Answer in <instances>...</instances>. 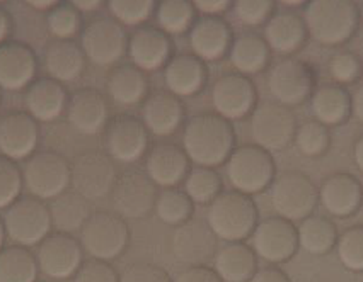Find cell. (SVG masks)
I'll return each mask as SVG.
<instances>
[{"instance_id":"94428289","label":"cell","mask_w":363,"mask_h":282,"mask_svg":"<svg viewBox=\"0 0 363 282\" xmlns=\"http://www.w3.org/2000/svg\"><path fill=\"white\" fill-rule=\"evenodd\" d=\"M285 4H286V6H290V7H298V6H303L302 0H285Z\"/></svg>"},{"instance_id":"1f68e13d","label":"cell","mask_w":363,"mask_h":282,"mask_svg":"<svg viewBox=\"0 0 363 282\" xmlns=\"http://www.w3.org/2000/svg\"><path fill=\"white\" fill-rule=\"evenodd\" d=\"M149 78L145 71L123 63L111 70L108 77V94L120 106H137L149 98Z\"/></svg>"},{"instance_id":"e575fe53","label":"cell","mask_w":363,"mask_h":282,"mask_svg":"<svg viewBox=\"0 0 363 282\" xmlns=\"http://www.w3.org/2000/svg\"><path fill=\"white\" fill-rule=\"evenodd\" d=\"M53 226L60 233H74L82 230L86 221L91 218V204L86 197L75 191H65L63 194L55 197L50 206Z\"/></svg>"},{"instance_id":"8fae6325","label":"cell","mask_w":363,"mask_h":282,"mask_svg":"<svg viewBox=\"0 0 363 282\" xmlns=\"http://www.w3.org/2000/svg\"><path fill=\"white\" fill-rule=\"evenodd\" d=\"M23 179L36 199H55L70 185V163L55 151H38L28 160Z\"/></svg>"},{"instance_id":"9c48e42d","label":"cell","mask_w":363,"mask_h":282,"mask_svg":"<svg viewBox=\"0 0 363 282\" xmlns=\"http://www.w3.org/2000/svg\"><path fill=\"white\" fill-rule=\"evenodd\" d=\"M269 94L284 106H298L311 98L315 87V74L301 58L285 57L268 71Z\"/></svg>"},{"instance_id":"4316f807","label":"cell","mask_w":363,"mask_h":282,"mask_svg":"<svg viewBox=\"0 0 363 282\" xmlns=\"http://www.w3.org/2000/svg\"><path fill=\"white\" fill-rule=\"evenodd\" d=\"M142 117L145 128L155 136H169L183 124L184 104L171 92H155L143 102Z\"/></svg>"},{"instance_id":"4dcf8cb0","label":"cell","mask_w":363,"mask_h":282,"mask_svg":"<svg viewBox=\"0 0 363 282\" xmlns=\"http://www.w3.org/2000/svg\"><path fill=\"white\" fill-rule=\"evenodd\" d=\"M45 66L50 78L57 82H74L86 70L82 46L72 40H57L46 48Z\"/></svg>"},{"instance_id":"d590c367","label":"cell","mask_w":363,"mask_h":282,"mask_svg":"<svg viewBox=\"0 0 363 282\" xmlns=\"http://www.w3.org/2000/svg\"><path fill=\"white\" fill-rule=\"evenodd\" d=\"M298 247L312 255H326L336 247L337 233L336 225L324 216H309L301 221L297 228Z\"/></svg>"},{"instance_id":"7402d4cb","label":"cell","mask_w":363,"mask_h":282,"mask_svg":"<svg viewBox=\"0 0 363 282\" xmlns=\"http://www.w3.org/2000/svg\"><path fill=\"white\" fill-rule=\"evenodd\" d=\"M40 128L28 112H11L0 117V151L11 160H23L33 155L38 146Z\"/></svg>"},{"instance_id":"9a60e30c","label":"cell","mask_w":363,"mask_h":282,"mask_svg":"<svg viewBox=\"0 0 363 282\" xmlns=\"http://www.w3.org/2000/svg\"><path fill=\"white\" fill-rule=\"evenodd\" d=\"M38 267L52 279H70L84 262V248L69 233H50L38 248Z\"/></svg>"},{"instance_id":"d6a6232c","label":"cell","mask_w":363,"mask_h":282,"mask_svg":"<svg viewBox=\"0 0 363 282\" xmlns=\"http://www.w3.org/2000/svg\"><path fill=\"white\" fill-rule=\"evenodd\" d=\"M311 109L320 124L337 126L352 114V95L343 86L324 83L312 92Z\"/></svg>"},{"instance_id":"7bdbcfd3","label":"cell","mask_w":363,"mask_h":282,"mask_svg":"<svg viewBox=\"0 0 363 282\" xmlns=\"http://www.w3.org/2000/svg\"><path fill=\"white\" fill-rule=\"evenodd\" d=\"M155 4L152 0H111L109 11L120 24L126 26H138L150 18L155 11Z\"/></svg>"},{"instance_id":"cb8c5ba5","label":"cell","mask_w":363,"mask_h":282,"mask_svg":"<svg viewBox=\"0 0 363 282\" xmlns=\"http://www.w3.org/2000/svg\"><path fill=\"white\" fill-rule=\"evenodd\" d=\"M67 114L79 133L98 134L108 124V100L94 88H82L72 94L67 104Z\"/></svg>"},{"instance_id":"bcb514c9","label":"cell","mask_w":363,"mask_h":282,"mask_svg":"<svg viewBox=\"0 0 363 282\" xmlns=\"http://www.w3.org/2000/svg\"><path fill=\"white\" fill-rule=\"evenodd\" d=\"M329 74L337 86L353 83L362 77L363 63L357 53L341 52L329 61Z\"/></svg>"},{"instance_id":"83f0119b","label":"cell","mask_w":363,"mask_h":282,"mask_svg":"<svg viewBox=\"0 0 363 282\" xmlns=\"http://www.w3.org/2000/svg\"><path fill=\"white\" fill-rule=\"evenodd\" d=\"M307 28L303 18L292 11L273 14L264 26V41L269 49L277 53L292 54L302 48L307 40Z\"/></svg>"},{"instance_id":"db71d44e","label":"cell","mask_w":363,"mask_h":282,"mask_svg":"<svg viewBox=\"0 0 363 282\" xmlns=\"http://www.w3.org/2000/svg\"><path fill=\"white\" fill-rule=\"evenodd\" d=\"M352 114L363 123V83H360L352 94Z\"/></svg>"},{"instance_id":"ac0fdd59","label":"cell","mask_w":363,"mask_h":282,"mask_svg":"<svg viewBox=\"0 0 363 282\" xmlns=\"http://www.w3.org/2000/svg\"><path fill=\"white\" fill-rule=\"evenodd\" d=\"M217 240L208 223L191 218L176 226L171 240L172 254L179 262L189 264L191 267L205 265L217 254Z\"/></svg>"},{"instance_id":"30bf717a","label":"cell","mask_w":363,"mask_h":282,"mask_svg":"<svg viewBox=\"0 0 363 282\" xmlns=\"http://www.w3.org/2000/svg\"><path fill=\"white\" fill-rule=\"evenodd\" d=\"M116 165L104 151H86L70 163V185L87 201L103 199L115 187Z\"/></svg>"},{"instance_id":"52a82bcc","label":"cell","mask_w":363,"mask_h":282,"mask_svg":"<svg viewBox=\"0 0 363 282\" xmlns=\"http://www.w3.org/2000/svg\"><path fill=\"white\" fill-rule=\"evenodd\" d=\"M6 233L16 245L33 247L41 243L52 231L50 208L36 197H19L7 208L4 216Z\"/></svg>"},{"instance_id":"f5cc1de1","label":"cell","mask_w":363,"mask_h":282,"mask_svg":"<svg viewBox=\"0 0 363 282\" xmlns=\"http://www.w3.org/2000/svg\"><path fill=\"white\" fill-rule=\"evenodd\" d=\"M249 282H292L290 277L278 267L259 269Z\"/></svg>"},{"instance_id":"277c9868","label":"cell","mask_w":363,"mask_h":282,"mask_svg":"<svg viewBox=\"0 0 363 282\" xmlns=\"http://www.w3.org/2000/svg\"><path fill=\"white\" fill-rule=\"evenodd\" d=\"M227 177L234 191L252 196L273 184L277 174L272 153L257 145H242L227 160Z\"/></svg>"},{"instance_id":"3957f363","label":"cell","mask_w":363,"mask_h":282,"mask_svg":"<svg viewBox=\"0 0 363 282\" xmlns=\"http://www.w3.org/2000/svg\"><path fill=\"white\" fill-rule=\"evenodd\" d=\"M206 223L227 243L242 242L255 233L257 225V208L251 196L239 191L220 192L206 211Z\"/></svg>"},{"instance_id":"5b68a950","label":"cell","mask_w":363,"mask_h":282,"mask_svg":"<svg viewBox=\"0 0 363 282\" xmlns=\"http://www.w3.org/2000/svg\"><path fill=\"white\" fill-rule=\"evenodd\" d=\"M269 197L278 216L294 223L311 216L319 203V191L309 175L286 170L275 177Z\"/></svg>"},{"instance_id":"11a10c76","label":"cell","mask_w":363,"mask_h":282,"mask_svg":"<svg viewBox=\"0 0 363 282\" xmlns=\"http://www.w3.org/2000/svg\"><path fill=\"white\" fill-rule=\"evenodd\" d=\"M11 29H12L11 14L6 9H2V7H0V43H2L7 36H9Z\"/></svg>"},{"instance_id":"8d00e7d4","label":"cell","mask_w":363,"mask_h":282,"mask_svg":"<svg viewBox=\"0 0 363 282\" xmlns=\"http://www.w3.org/2000/svg\"><path fill=\"white\" fill-rule=\"evenodd\" d=\"M38 260L26 247L0 250V282H36Z\"/></svg>"},{"instance_id":"484cf974","label":"cell","mask_w":363,"mask_h":282,"mask_svg":"<svg viewBox=\"0 0 363 282\" xmlns=\"http://www.w3.org/2000/svg\"><path fill=\"white\" fill-rule=\"evenodd\" d=\"M208 69L195 54H177L164 66V82L176 98H189L205 87Z\"/></svg>"},{"instance_id":"4fadbf2b","label":"cell","mask_w":363,"mask_h":282,"mask_svg":"<svg viewBox=\"0 0 363 282\" xmlns=\"http://www.w3.org/2000/svg\"><path fill=\"white\" fill-rule=\"evenodd\" d=\"M157 185L145 172L126 170L116 179L111 191L113 208L123 220H142L155 209Z\"/></svg>"},{"instance_id":"91938a15","label":"cell","mask_w":363,"mask_h":282,"mask_svg":"<svg viewBox=\"0 0 363 282\" xmlns=\"http://www.w3.org/2000/svg\"><path fill=\"white\" fill-rule=\"evenodd\" d=\"M4 238H6V226H4V220H0V250H2Z\"/></svg>"},{"instance_id":"8992f818","label":"cell","mask_w":363,"mask_h":282,"mask_svg":"<svg viewBox=\"0 0 363 282\" xmlns=\"http://www.w3.org/2000/svg\"><path fill=\"white\" fill-rule=\"evenodd\" d=\"M82 248L96 260H115L130 243V228L121 216L106 211L92 213L80 230Z\"/></svg>"},{"instance_id":"5bb4252c","label":"cell","mask_w":363,"mask_h":282,"mask_svg":"<svg viewBox=\"0 0 363 282\" xmlns=\"http://www.w3.org/2000/svg\"><path fill=\"white\" fill-rule=\"evenodd\" d=\"M104 148L113 160L133 163L140 160L149 148V129L135 116L121 114L113 117L104 128Z\"/></svg>"},{"instance_id":"680465c9","label":"cell","mask_w":363,"mask_h":282,"mask_svg":"<svg viewBox=\"0 0 363 282\" xmlns=\"http://www.w3.org/2000/svg\"><path fill=\"white\" fill-rule=\"evenodd\" d=\"M29 6L35 7V9H40V11H46V9H55V7L58 6L57 0H31L29 2Z\"/></svg>"},{"instance_id":"60d3db41","label":"cell","mask_w":363,"mask_h":282,"mask_svg":"<svg viewBox=\"0 0 363 282\" xmlns=\"http://www.w3.org/2000/svg\"><path fill=\"white\" fill-rule=\"evenodd\" d=\"M295 145L307 157H319L324 155L331 145V134L328 126L320 124L319 121H306L297 126L295 133Z\"/></svg>"},{"instance_id":"c3c4849f","label":"cell","mask_w":363,"mask_h":282,"mask_svg":"<svg viewBox=\"0 0 363 282\" xmlns=\"http://www.w3.org/2000/svg\"><path fill=\"white\" fill-rule=\"evenodd\" d=\"M74 282H120V276L109 262L92 259L80 265Z\"/></svg>"},{"instance_id":"44dd1931","label":"cell","mask_w":363,"mask_h":282,"mask_svg":"<svg viewBox=\"0 0 363 282\" xmlns=\"http://www.w3.org/2000/svg\"><path fill=\"white\" fill-rule=\"evenodd\" d=\"M132 65L142 71H154L166 66L172 54V41L162 29L142 26L128 40Z\"/></svg>"},{"instance_id":"2e32d148","label":"cell","mask_w":363,"mask_h":282,"mask_svg":"<svg viewBox=\"0 0 363 282\" xmlns=\"http://www.w3.org/2000/svg\"><path fill=\"white\" fill-rule=\"evenodd\" d=\"M298 248V233L292 221L280 216L266 218L252 233V250L269 264L290 260Z\"/></svg>"},{"instance_id":"b9f144b4","label":"cell","mask_w":363,"mask_h":282,"mask_svg":"<svg viewBox=\"0 0 363 282\" xmlns=\"http://www.w3.org/2000/svg\"><path fill=\"white\" fill-rule=\"evenodd\" d=\"M336 252L348 271L363 272V225L350 226L337 237Z\"/></svg>"},{"instance_id":"836d02e7","label":"cell","mask_w":363,"mask_h":282,"mask_svg":"<svg viewBox=\"0 0 363 282\" xmlns=\"http://www.w3.org/2000/svg\"><path fill=\"white\" fill-rule=\"evenodd\" d=\"M230 63L240 75L259 74L268 66L272 58V49L263 36L256 33H242L232 41L229 49Z\"/></svg>"},{"instance_id":"ab89813d","label":"cell","mask_w":363,"mask_h":282,"mask_svg":"<svg viewBox=\"0 0 363 282\" xmlns=\"http://www.w3.org/2000/svg\"><path fill=\"white\" fill-rule=\"evenodd\" d=\"M186 194L196 204H210L222 192V177L215 168L195 167L184 180Z\"/></svg>"},{"instance_id":"816d5d0a","label":"cell","mask_w":363,"mask_h":282,"mask_svg":"<svg viewBox=\"0 0 363 282\" xmlns=\"http://www.w3.org/2000/svg\"><path fill=\"white\" fill-rule=\"evenodd\" d=\"M193 6L203 16H220L230 9L229 0H196Z\"/></svg>"},{"instance_id":"681fc988","label":"cell","mask_w":363,"mask_h":282,"mask_svg":"<svg viewBox=\"0 0 363 282\" xmlns=\"http://www.w3.org/2000/svg\"><path fill=\"white\" fill-rule=\"evenodd\" d=\"M120 282H172L162 267L154 264H132L120 276Z\"/></svg>"},{"instance_id":"74e56055","label":"cell","mask_w":363,"mask_h":282,"mask_svg":"<svg viewBox=\"0 0 363 282\" xmlns=\"http://www.w3.org/2000/svg\"><path fill=\"white\" fill-rule=\"evenodd\" d=\"M196 9L193 2L184 0H167L155 7L159 29L166 35H183L195 24Z\"/></svg>"},{"instance_id":"7a4b0ae2","label":"cell","mask_w":363,"mask_h":282,"mask_svg":"<svg viewBox=\"0 0 363 282\" xmlns=\"http://www.w3.org/2000/svg\"><path fill=\"white\" fill-rule=\"evenodd\" d=\"M307 33L324 46H340L354 35L360 11L350 0H314L303 11Z\"/></svg>"},{"instance_id":"6da1fadb","label":"cell","mask_w":363,"mask_h":282,"mask_svg":"<svg viewBox=\"0 0 363 282\" xmlns=\"http://www.w3.org/2000/svg\"><path fill=\"white\" fill-rule=\"evenodd\" d=\"M234 146V126L217 112L193 116L184 126L183 150L198 167L215 168L222 165L235 150Z\"/></svg>"},{"instance_id":"ee69618b","label":"cell","mask_w":363,"mask_h":282,"mask_svg":"<svg viewBox=\"0 0 363 282\" xmlns=\"http://www.w3.org/2000/svg\"><path fill=\"white\" fill-rule=\"evenodd\" d=\"M46 23L57 40H70L80 29V12L72 4H58L50 11Z\"/></svg>"},{"instance_id":"f907efd6","label":"cell","mask_w":363,"mask_h":282,"mask_svg":"<svg viewBox=\"0 0 363 282\" xmlns=\"http://www.w3.org/2000/svg\"><path fill=\"white\" fill-rule=\"evenodd\" d=\"M174 282H223L213 269L206 265H198V267H189L176 277Z\"/></svg>"},{"instance_id":"d6986e66","label":"cell","mask_w":363,"mask_h":282,"mask_svg":"<svg viewBox=\"0 0 363 282\" xmlns=\"http://www.w3.org/2000/svg\"><path fill=\"white\" fill-rule=\"evenodd\" d=\"M189 45L200 60H220L232 46L230 24L220 16H201L189 29Z\"/></svg>"},{"instance_id":"603a6c76","label":"cell","mask_w":363,"mask_h":282,"mask_svg":"<svg viewBox=\"0 0 363 282\" xmlns=\"http://www.w3.org/2000/svg\"><path fill=\"white\" fill-rule=\"evenodd\" d=\"M319 201L333 216H352L363 203V185L354 175L337 172L324 179L319 189Z\"/></svg>"},{"instance_id":"9f6ffc18","label":"cell","mask_w":363,"mask_h":282,"mask_svg":"<svg viewBox=\"0 0 363 282\" xmlns=\"http://www.w3.org/2000/svg\"><path fill=\"white\" fill-rule=\"evenodd\" d=\"M72 6H74L79 12H92L101 9L103 2H101V0H74Z\"/></svg>"},{"instance_id":"f546056e","label":"cell","mask_w":363,"mask_h":282,"mask_svg":"<svg viewBox=\"0 0 363 282\" xmlns=\"http://www.w3.org/2000/svg\"><path fill=\"white\" fill-rule=\"evenodd\" d=\"M213 267L223 282H249L257 272V255L246 243L232 242L218 248Z\"/></svg>"},{"instance_id":"f35d334b","label":"cell","mask_w":363,"mask_h":282,"mask_svg":"<svg viewBox=\"0 0 363 282\" xmlns=\"http://www.w3.org/2000/svg\"><path fill=\"white\" fill-rule=\"evenodd\" d=\"M193 211H195V203L189 199L186 192L179 189H166L155 201V213L159 220L171 226H179L191 220Z\"/></svg>"},{"instance_id":"ffe728a7","label":"cell","mask_w":363,"mask_h":282,"mask_svg":"<svg viewBox=\"0 0 363 282\" xmlns=\"http://www.w3.org/2000/svg\"><path fill=\"white\" fill-rule=\"evenodd\" d=\"M191 170V160L186 151L172 143H160L150 150L145 162V174L155 185L174 189Z\"/></svg>"},{"instance_id":"f1b7e54d","label":"cell","mask_w":363,"mask_h":282,"mask_svg":"<svg viewBox=\"0 0 363 282\" xmlns=\"http://www.w3.org/2000/svg\"><path fill=\"white\" fill-rule=\"evenodd\" d=\"M67 99V90L60 82L53 78H38L28 87L24 104L28 107V114L36 121L48 123L65 111Z\"/></svg>"},{"instance_id":"7dc6e473","label":"cell","mask_w":363,"mask_h":282,"mask_svg":"<svg viewBox=\"0 0 363 282\" xmlns=\"http://www.w3.org/2000/svg\"><path fill=\"white\" fill-rule=\"evenodd\" d=\"M238 19L246 26H259L268 23L275 12V2L272 0H239L234 4Z\"/></svg>"},{"instance_id":"ba28073f","label":"cell","mask_w":363,"mask_h":282,"mask_svg":"<svg viewBox=\"0 0 363 282\" xmlns=\"http://www.w3.org/2000/svg\"><path fill=\"white\" fill-rule=\"evenodd\" d=\"M297 133V117L290 107L280 102L257 104L251 112V136L255 145L266 151L284 150Z\"/></svg>"},{"instance_id":"d4e9b609","label":"cell","mask_w":363,"mask_h":282,"mask_svg":"<svg viewBox=\"0 0 363 282\" xmlns=\"http://www.w3.org/2000/svg\"><path fill=\"white\" fill-rule=\"evenodd\" d=\"M36 66V54L28 45L18 41L0 45V87L19 90L31 86Z\"/></svg>"},{"instance_id":"6f0895ef","label":"cell","mask_w":363,"mask_h":282,"mask_svg":"<svg viewBox=\"0 0 363 282\" xmlns=\"http://www.w3.org/2000/svg\"><path fill=\"white\" fill-rule=\"evenodd\" d=\"M353 157H354V163H357L358 168L363 172V136L358 138L357 143H354Z\"/></svg>"},{"instance_id":"f6af8a7d","label":"cell","mask_w":363,"mask_h":282,"mask_svg":"<svg viewBox=\"0 0 363 282\" xmlns=\"http://www.w3.org/2000/svg\"><path fill=\"white\" fill-rule=\"evenodd\" d=\"M23 174L14 160L0 157V209L9 208L19 199L23 189Z\"/></svg>"},{"instance_id":"7c38bea8","label":"cell","mask_w":363,"mask_h":282,"mask_svg":"<svg viewBox=\"0 0 363 282\" xmlns=\"http://www.w3.org/2000/svg\"><path fill=\"white\" fill-rule=\"evenodd\" d=\"M82 52L91 63L111 66L128 52V36L115 18H96L82 31Z\"/></svg>"},{"instance_id":"e0dca14e","label":"cell","mask_w":363,"mask_h":282,"mask_svg":"<svg viewBox=\"0 0 363 282\" xmlns=\"http://www.w3.org/2000/svg\"><path fill=\"white\" fill-rule=\"evenodd\" d=\"M215 111L223 119H242L255 111L257 90L252 80L240 74H227L217 78L212 88Z\"/></svg>"}]
</instances>
